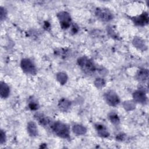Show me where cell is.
Here are the masks:
<instances>
[{
    "label": "cell",
    "mask_w": 149,
    "mask_h": 149,
    "mask_svg": "<svg viewBox=\"0 0 149 149\" xmlns=\"http://www.w3.org/2000/svg\"><path fill=\"white\" fill-rule=\"evenodd\" d=\"M51 126L52 130L57 136L64 139L69 137V129L66 125L60 122H55Z\"/></svg>",
    "instance_id": "obj_1"
},
{
    "label": "cell",
    "mask_w": 149,
    "mask_h": 149,
    "mask_svg": "<svg viewBox=\"0 0 149 149\" xmlns=\"http://www.w3.org/2000/svg\"><path fill=\"white\" fill-rule=\"evenodd\" d=\"M78 64L86 72H92L95 70V67L94 63L88 59L82 57L78 59Z\"/></svg>",
    "instance_id": "obj_2"
},
{
    "label": "cell",
    "mask_w": 149,
    "mask_h": 149,
    "mask_svg": "<svg viewBox=\"0 0 149 149\" xmlns=\"http://www.w3.org/2000/svg\"><path fill=\"white\" fill-rule=\"evenodd\" d=\"M95 15L100 20L104 22H108L113 18L112 13L105 8H97L95 10Z\"/></svg>",
    "instance_id": "obj_3"
},
{
    "label": "cell",
    "mask_w": 149,
    "mask_h": 149,
    "mask_svg": "<svg viewBox=\"0 0 149 149\" xmlns=\"http://www.w3.org/2000/svg\"><path fill=\"white\" fill-rule=\"evenodd\" d=\"M21 67L23 70L29 74H34L36 73V69L33 63L29 59H23L21 61Z\"/></svg>",
    "instance_id": "obj_4"
},
{
    "label": "cell",
    "mask_w": 149,
    "mask_h": 149,
    "mask_svg": "<svg viewBox=\"0 0 149 149\" xmlns=\"http://www.w3.org/2000/svg\"><path fill=\"white\" fill-rule=\"evenodd\" d=\"M58 17L60 22V24L63 29L69 28L70 24V16L66 12H61L58 14Z\"/></svg>",
    "instance_id": "obj_5"
},
{
    "label": "cell",
    "mask_w": 149,
    "mask_h": 149,
    "mask_svg": "<svg viewBox=\"0 0 149 149\" xmlns=\"http://www.w3.org/2000/svg\"><path fill=\"white\" fill-rule=\"evenodd\" d=\"M105 98L107 103L111 106H116L119 102V98L117 94L112 91L105 93Z\"/></svg>",
    "instance_id": "obj_6"
},
{
    "label": "cell",
    "mask_w": 149,
    "mask_h": 149,
    "mask_svg": "<svg viewBox=\"0 0 149 149\" xmlns=\"http://www.w3.org/2000/svg\"><path fill=\"white\" fill-rule=\"evenodd\" d=\"M133 20L135 24L138 26H144L148 23V16L146 12L143 13L141 15L134 17Z\"/></svg>",
    "instance_id": "obj_7"
},
{
    "label": "cell",
    "mask_w": 149,
    "mask_h": 149,
    "mask_svg": "<svg viewBox=\"0 0 149 149\" xmlns=\"http://www.w3.org/2000/svg\"><path fill=\"white\" fill-rule=\"evenodd\" d=\"M95 128L98 134L101 137H107L109 135V133L108 132L105 126L102 124H100V123L95 124Z\"/></svg>",
    "instance_id": "obj_8"
},
{
    "label": "cell",
    "mask_w": 149,
    "mask_h": 149,
    "mask_svg": "<svg viewBox=\"0 0 149 149\" xmlns=\"http://www.w3.org/2000/svg\"><path fill=\"white\" fill-rule=\"evenodd\" d=\"M133 98L135 101L140 103H145L147 99L145 93L141 90H138L134 92L133 94Z\"/></svg>",
    "instance_id": "obj_9"
},
{
    "label": "cell",
    "mask_w": 149,
    "mask_h": 149,
    "mask_svg": "<svg viewBox=\"0 0 149 149\" xmlns=\"http://www.w3.org/2000/svg\"><path fill=\"white\" fill-rule=\"evenodd\" d=\"M36 119L38 121V122L42 126H47L51 122V120L47 117L46 116L44 115L41 113H37L35 115Z\"/></svg>",
    "instance_id": "obj_10"
},
{
    "label": "cell",
    "mask_w": 149,
    "mask_h": 149,
    "mask_svg": "<svg viewBox=\"0 0 149 149\" xmlns=\"http://www.w3.org/2000/svg\"><path fill=\"white\" fill-rule=\"evenodd\" d=\"M37 128L36 123L33 122H30L27 124V131L31 136H36L38 134Z\"/></svg>",
    "instance_id": "obj_11"
},
{
    "label": "cell",
    "mask_w": 149,
    "mask_h": 149,
    "mask_svg": "<svg viewBox=\"0 0 149 149\" xmlns=\"http://www.w3.org/2000/svg\"><path fill=\"white\" fill-rule=\"evenodd\" d=\"M9 93V87L4 82H1V96L2 98H6Z\"/></svg>",
    "instance_id": "obj_12"
},
{
    "label": "cell",
    "mask_w": 149,
    "mask_h": 149,
    "mask_svg": "<svg viewBox=\"0 0 149 149\" xmlns=\"http://www.w3.org/2000/svg\"><path fill=\"white\" fill-rule=\"evenodd\" d=\"M73 130L74 133H75L76 134H78V135L83 134L86 132V128L84 126L80 125H74L73 127Z\"/></svg>",
    "instance_id": "obj_13"
},
{
    "label": "cell",
    "mask_w": 149,
    "mask_h": 149,
    "mask_svg": "<svg viewBox=\"0 0 149 149\" xmlns=\"http://www.w3.org/2000/svg\"><path fill=\"white\" fill-rule=\"evenodd\" d=\"M70 103L66 100L62 99L59 102V107L61 110L66 111L70 107Z\"/></svg>",
    "instance_id": "obj_14"
},
{
    "label": "cell",
    "mask_w": 149,
    "mask_h": 149,
    "mask_svg": "<svg viewBox=\"0 0 149 149\" xmlns=\"http://www.w3.org/2000/svg\"><path fill=\"white\" fill-rule=\"evenodd\" d=\"M138 77L141 80H146L148 77V71L146 69H143L139 71V73H138Z\"/></svg>",
    "instance_id": "obj_15"
},
{
    "label": "cell",
    "mask_w": 149,
    "mask_h": 149,
    "mask_svg": "<svg viewBox=\"0 0 149 149\" xmlns=\"http://www.w3.org/2000/svg\"><path fill=\"white\" fill-rule=\"evenodd\" d=\"M109 117L110 120L112 123L117 125L119 123V118L115 113H111L109 115Z\"/></svg>",
    "instance_id": "obj_16"
},
{
    "label": "cell",
    "mask_w": 149,
    "mask_h": 149,
    "mask_svg": "<svg viewBox=\"0 0 149 149\" xmlns=\"http://www.w3.org/2000/svg\"><path fill=\"white\" fill-rule=\"evenodd\" d=\"M66 76L65 73H60L59 74H58V79L59 80L60 83L63 84L66 82Z\"/></svg>",
    "instance_id": "obj_17"
},
{
    "label": "cell",
    "mask_w": 149,
    "mask_h": 149,
    "mask_svg": "<svg viewBox=\"0 0 149 149\" xmlns=\"http://www.w3.org/2000/svg\"><path fill=\"white\" fill-rule=\"evenodd\" d=\"M29 107L31 110H36L38 108V105L37 103H36V102H34L33 101L29 103Z\"/></svg>",
    "instance_id": "obj_18"
},
{
    "label": "cell",
    "mask_w": 149,
    "mask_h": 149,
    "mask_svg": "<svg viewBox=\"0 0 149 149\" xmlns=\"http://www.w3.org/2000/svg\"><path fill=\"white\" fill-rule=\"evenodd\" d=\"M104 84H105L104 81L101 79H97L95 81V84L98 88L102 87L104 85Z\"/></svg>",
    "instance_id": "obj_19"
},
{
    "label": "cell",
    "mask_w": 149,
    "mask_h": 149,
    "mask_svg": "<svg viewBox=\"0 0 149 149\" xmlns=\"http://www.w3.org/2000/svg\"><path fill=\"white\" fill-rule=\"evenodd\" d=\"M0 134H1L0 135V142H1V144H3L5 141V139H6L5 132H3L2 130H1Z\"/></svg>",
    "instance_id": "obj_20"
},
{
    "label": "cell",
    "mask_w": 149,
    "mask_h": 149,
    "mask_svg": "<svg viewBox=\"0 0 149 149\" xmlns=\"http://www.w3.org/2000/svg\"><path fill=\"white\" fill-rule=\"evenodd\" d=\"M5 10L2 8H1V20L3 19V18L5 17Z\"/></svg>",
    "instance_id": "obj_21"
},
{
    "label": "cell",
    "mask_w": 149,
    "mask_h": 149,
    "mask_svg": "<svg viewBox=\"0 0 149 149\" xmlns=\"http://www.w3.org/2000/svg\"><path fill=\"white\" fill-rule=\"evenodd\" d=\"M78 27H76V26H75L74 25L72 27V31L73 33H76L77 31V30H78V29H77Z\"/></svg>",
    "instance_id": "obj_22"
}]
</instances>
